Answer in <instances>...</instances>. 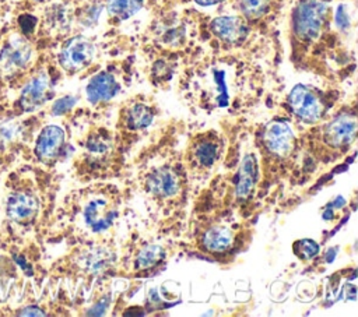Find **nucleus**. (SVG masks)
<instances>
[{"instance_id":"1","label":"nucleus","mask_w":358,"mask_h":317,"mask_svg":"<svg viewBox=\"0 0 358 317\" xmlns=\"http://www.w3.org/2000/svg\"><path fill=\"white\" fill-rule=\"evenodd\" d=\"M117 214L119 201L116 191L106 187H95L81 201L80 223L88 235L99 236L113 226Z\"/></svg>"},{"instance_id":"2","label":"nucleus","mask_w":358,"mask_h":317,"mask_svg":"<svg viewBox=\"0 0 358 317\" xmlns=\"http://www.w3.org/2000/svg\"><path fill=\"white\" fill-rule=\"evenodd\" d=\"M329 15V0H299L292 14V29L298 39H317Z\"/></svg>"},{"instance_id":"3","label":"nucleus","mask_w":358,"mask_h":317,"mask_svg":"<svg viewBox=\"0 0 358 317\" xmlns=\"http://www.w3.org/2000/svg\"><path fill=\"white\" fill-rule=\"evenodd\" d=\"M32 59V46L22 35H13L0 50V77L13 78L24 71Z\"/></svg>"},{"instance_id":"4","label":"nucleus","mask_w":358,"mask_h":317,"mask_svg":"<svg viewBox=\"0 0 358 317\" xmlns=\"http://www.w3.org/2000/svg\"><path fill=\"white\" fill-rule=\"evenodd\" d=\"M288 103L294 115L306 123L320 120L324 113V102L320 94L315 88L305 84H296L291 89Z\"/></svg>"},{"instance_id":"5","label":"nucleus","mask_w":358,"mask_h":317,"mask_svg":"<svg viewBox=\"0 0 358 317\" xmlns=\"http://www.w3.org/2000/svg\"><path fill=\"white\" fill-rule=\"evenodd\" d=\"M94 56V43L88 38L77 35L63 43L59 52V63L67 73H77L88 67Z\"/></svg>"},{"instance_id":"6","label":"nucleus","mask_w":358,"mask_h":317,"mask_svg":"<svg viewBox=\"0 0 358 317\" xmlns=\"http://www.w3.org/2000/svg\"><path fill=\"white\" fill-rule=\"evenodd\" d=\"M52 94L53 89L49 74L46 71H39L22 87L17 105L21 112L29 113L45 105V102L50 99Z\"/></svg>"},{"instance_id":"7","label":"nucleus","mask_w":358,"mask_h":317,"mask_svg":"<svg viewBox=\"0 0 358 317\" xmlns=\"http://www.w3.org/2000/svg\"><path fill=\"white\" fill-rule=\"evenodd\" d=\"M144 186L145 191L155 198H172L178 196L182 179L176 169L169 165H161L147 173Z\"/></svg>"},{"instance_id":"8","label":"nucleus","mask_w":358,"mask_h":317,"mask_svg":"<svg viewBox=\"0 0 358 317\" xmlns=\"http://www.w3.org/2000/svg\"><path fill=\"white\" fill-rule=\"evenodd\" d=\"M263 141L268 152L275 156L284 158L292 152L295 137L291 126L285 120H274L267 124Z\"/></svg>"},{"instance_id":"9","label":"nucleus","mask_w":358,"mask_h":317,"mask_svg":"<svg viewBox=\"0 0 358 317\" xmlns=\"http://www.w3.org/2000/svg\"><path fill=\"white\" fill-rule=\"evenodd\" d=\"M357 134V119L354 115H340L323 128V140L331 148L348 147Z\"/></svg>"},{"instance_id":"10","label":"nucleus","mask_w":358,"mask_h":317,"mask_svg":"<svg viewBox=\"0 0 358 317\" xmlns=\"http://www.w3.org/2000/svg\"><path fill=\"white\" fill-rule=\"evenodd\" d=\"M64 145V130L60 126L49 124L42 128L35 142V155L45 163H53Z\"/></svg>"},{"instance_id":"11","label":"nucleus","mask_w":358,"mask_h":317,"mask_svg":"<svg viewBox=\"0 0 358 317\" xmlns=\"http://www.w3.org/2000/svg\"><path fill=\"white\" fill-rule=\"evenodd\" d=\"M39 211V201L31 191L20 190L10 194L6 204L7 216L17 223H28L35 219Z\"/></svg>"},{"instance_id":"12","label":"nucleus","mask_w":358,"mask_h":317,"mask_svg":"<svg viewBox=\"0 0 358 317\" xmlns=\"http://www.w3.org/2000/svg\"><path fill=\"white\" fill-rule=\"evenodd\" d=\"M210 31L227 45H241L249 34L246 22L241 17L222 15L210 22Z\"/></svg>"},{"instance_id":"13","label":"nucleus","mask_w":358,"mask_h":317,"mask_svg":"<svg viewBox=\"0 0 358 317\" xmlns=\"http://www.w3.org/2000/svg\"><path fill=\"white\" fill-rule=\"evenodd\" d=\"M221 142L214 134H204L190 147V162L194 169L208 170L220 158Z\"/></svg>"},{"instance_id":"14","label":"nucleus","mask_w":358,"mask_h":317,"mask_svg":"<svg viewBox=\"0 0 358 317\" xmlns=\"http://www.w3.org/2000/svg\"><path fill=\"white\" fill-rule=\"evenodd\" d=\"M119 82L112 73L99 71L92 75L85 87V95L88 102L101 103L110 101L119 92Z\"/></svg>"},{"instance_id":"15","label":"nucleus","mask_w":358,"mask_h":317,"mask_svg":"<svg viewBox=\"0 0 358 317\" xmlns=\"http://www.w3.org/2000/svg\"><path fill=\"white\" fill-rule=\"evenodd\" d=\"M259 176L257 159L253 154H246L241 162L236 180V197L238 200H246L253 191Z\"/></svg>"},{"instance_id":"16","label":"nucleus","mask_w":358,"mask_h":317,"mask_svg":"<svg viewBox=\"0 0 358 317\" xmlns=\"http://www.w3.org/2000/svg\"><path fill=\"white\" fill-rule=\"evenodd\" d=\"M113 149V140L110 134L105 130L95 131L90 134L87 142H85V154L90 156L91 162H95L98 165L103 163Z\"/></svg>"},{"instance_id":"17","label":"nucleus","mask_w":358,"mask_h":317,"mask_svg":"<svg viewBox=\"0 0 358 317\" xmlns=\"http://www.w3.org/2000/svg\"><path fill=\"white\" fill-rule=\"evenodd\" d=\"M112 261L113 256L110 251H108L103 247H94L83 253V256L78 260V265L85 274L94 275L108 270L112 265Z\"/></svg>"},{"instance_id":"18","label":"nucleus","mask_w":358,"mask_h":317,"mask_svg":"<svg viewBox=\"0 0 358 317\" xmlns=\"http://www.w3.org/2000/svg\"><path fill=\"white\" fill-rule=\"evenodd\" d=\"M232 240L234 235L228 228L215 225L203 233L201 244L210 253H224L232 246Z\"/></svg>"},{"instance_id":"19","label":"nucleus","mask_w":358,"mask_h":317,"mask_svg":"<svg viewBox=\"0 0 358 317\" xmlns=\"http://www.w3.org/2000/svg\"><path fill=\"white\" fill-rule=\"evenodd\" d=\"M154 119V112L145 103H134L124 115V124L129 130H141L150 126Z\"/></svg>"},{"instance_id":"20","label":"nucleus","mask_w":358,"mask_h":317,"mask_svg":"<svg viewBox=\"0 0 358 317\" xmlns=\"http://www.w3.org/2000/svg\"><path fill=\"white\" fill-rule=\"evenodd\" d=\"M145 0H106V11L116 20H127L137 14Z\"/></svg>"},{"instance_id":"21","label":"nucleus","mask_w":358,"mask_h":317,"mask_svg":"<svg viewBox=\"0 0 358 317\" xmlns=\"http://www.w3.org/2000/svg\"><path fill=\"white\" fill-rule=\"evenodd\" d=\"M164 257H165V253L161 246L147 244L137 251V256L134 258V270H138V271L148 270L157 265Z\"/></svg>"},{"instance_id":"22","label":"nucleus","mask_w":358,"mask_h":317,"mask_svg":"<svg viewBox=\"0 0 358 317\" xmlns=\"http://www.w3.org/2000/svg\"><path fill=\"white\" fill-rule=\"evenodd\" d=\"M213 82H214V96L213 106L214 108H227L229 105V91L227 85L225 71L221 68L213 70Z\"/></svg>"},{"instance_id":"23","label":"nucleus","mask_w":358,"mask_h":317,"mask_svg":"<svg viewBox=\"0 0 358 317\" xmlns=\"http://www.w3.org/2000/svg\"><path fill=\"white\" fill-rule=\"evenodd\" d=\"M270 0H239L242 14L249 20H257L268 10Z\"/></svg>"},{"instance_id":"24","label":"nucleus","mask_w":358,"mask_h":317,"mask_svg":"<svg viewBox=\"0 0 358 317\" xmlns=\"http://www.w3.org/2000/svg\"><path fill=\"white\" fill-rule=\"evenodd\" d=\"M46 22H48L53 29H57V31L66 29V28L69 27V22H70L69 10H67L64 6H62V4L53 6V7L48 11Z\"/></svg>"},{"instance_id":"25","label":"nucleus","mask_w":358,"mask_h":317,"mask_svg":"<svg viewBox=\"0 0 358 317\" xmlns=\"http://www.w3.org/2000/svg\"><path fill=\"white\" fill-rule=\"evenodd\" d=\"M295 253L302 257V258H310L313 256L317 254L319 251V246L316 242L310 240V239H303L301 242H296L295 247H294Z\"/></svg>"},{"instance_id":"26","label":"nucleus","mask_w":358,"mask_h":317,"mask_svg":"<svg viewBox=\"0 0 358 317\" xmlns=\"http://www.w3.org/2000/svg\"><path fill=\"white\" fill-rule=\"evenodd\" d=\"M334 24L341 32H347L351 27V20H350V13L348 7L345 4H338L334 13Z\"/></svg>"},{"instance_id":"27","label":"nucleus","mask_w":358,"mask_h":317,"mask_svg":"<svg viewBox=\"0 0 358 317\" xmlns=\"http://www.w3.org/2000/svg\"><path fill=\"white\" fill-rule=\"evenodd\" d=\"M76 96L73 95H66V96H62L59 99H56L52 105V115L53 116H62L64 113H67L70 109H73V106L76 105Z\"/></svg>"},{"instance_id":"28","label":"nucleus","mask_w":358,"mask_h":317,"mask_svg":"<svg viewBox=\"0 0 358 317\" xmlns=\"http://www.w3.org/2000/svg\"><path fill=\"white\" fill-rule=\"evenodd\" d=\"M36 22H38L36 17L31 14H22L18 17V25L24 35H31L36 27Z\"/></svg>"},{"instance_id":"29","label":"nucleus","mask_w":358,"mask_h":317,"mask_svg":"<svg viewBox=\"0 0 358 317\" xmlns=\"http://www.w3.org/2000/svg\"><path fill=\"white\" fill-rule=\"evenodd\" d=\"M15 131H17V126L13 123H7L3 124L0 127V144L4 145L6 141H11L15 137Z\"/></svg>"},{"instance_id":"30","label":"nucleus","mask_w":358,"mask_h":317,"mask_svg":"<svg viewBox=\"0 0 358 317\" xmlns=\"http://www.w3.org/2000/svg\"><path fill=\"white\" fill-rule=\"evenodd\" d=\"M18 316H45V311L38 306H27L18 311Z\"/></svg>"},{"instance_id":"31","label":"nucleus","mask_w":358,"mask_h":317,"mask_svg":"<svg viewBox=\"0 0 358 317\" xmlns=\"http://www.w3.org/2000/svg\"><path fill=\"white\" fill-rule=\"evenodd\" d=\"M13 258H14V261L17 263V265H20V267L24 270L25 274L32 275V268L29 267V264H27V261H25V258H24L22 256H14Z\"/></svg>"},{"instance_id":"32","label":"nucleus","mask_w":358,"mask_h":317,"mask_svg":"<svg viewBox=\"0 0 358 317\" xmlns=\"http://www.w3.org/2000/svg\"><path fill=\"white\" fill-rule=\"evenodd\" d=\"M225 0H194V3H197L201 7H208V6H215L218 3H222Z\"/></svg>"},{"instance_id":"33","label":"nucleus","mask_w":358,"mask_h":317,"mask_svg":"<svg viewBox=\"0 0 358 317\" xmlns=\"http://www.w3.org/2000/svg\"><path fill=\"white\" fill-rule=\"evenodd\" d=\"M34 1H46V0H34Z\"/></svg>"}]
</instances>
